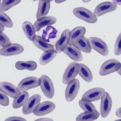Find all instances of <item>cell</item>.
<instances>
[{"label":"cell","instance_id":"6da1fadb","mask_svg":"<svg viewBox=\"0 0 121 121\" xmlns=\"http://www.w3.org/2000/svg\"><path fill=\"white\" fill-rule=\"evenodd\" d=\"M73 14L77 18L90 24L96 23L97 17L94 13L83 7H76L73 10Z\"/></svg>","mask_w":121,"mask_h":121},{"label":"cell","instance_id":"7a4b0ae2","mask_svg":"<svg viewBox=\"0 0 121 121\" xmlns=\"http://www.w3.org/2000/svg\"><path fill=\"white\" fill-rule=\"evenodd\" d=\"M121 66V63L119 60L112 59L104 62L101 65L99 71V74L101 76H105L117 72Z\"/></svg>","mask_w":121,"mask_h":121},{"label":"cell","instance_id":"3957f363","mask_svg":"<svg viewBox=\"0 0 121 121\" xmlns=\"http://www.w3.org/2000/svg\"><path fill=\"white\" fill-rule=\"evenodd\" d=\"M41 80L40 88L45 96L49 99L54 96L55 90L54 86L50 78L47 75L43 74L40 78Z\"/></svg>","mask_w":121,"mask_h":121},{"label":"cell","instance_id":"277c9868","mask_svg":"<svg viewBox=\"0 0 121 121\" xmlns=\"http://www.w3.org/2000/svg\"><path fill=\"white\" fill-rule=\"evenodd\" d=\"M80 64L73 62L68 65L64 72L62 78V82L65 85L75 79L79 71Z\"/></svg>","mask_w":121,"mask_h":121},{"label":"cell","instance_id":"5b68a950","mask_svg":"<svg viewBox=\"0 0 121 121\" xmlns=\"http://www.w3.org/2000/svg\"><path fill=\"white\" fill-rule=\"evenodd\" d=\"M92 49L101 55L106 56L109 54V51L107 44L99 38L92 37L89 38Z\"/></svg>","mask_w":121,"mask_h":121},{"label":"cell","instance_id":"8992f818","mask_svg":"<svg viewBox=\"0 0 121 121\" xmlns=\"http://www.w3.org/2000/svg\"><path fill=\"white\" fill-rule=\"evenodd\" d=\"M80 88V82L75 79L67 84L65 91V97L68 102L73 101L77 96Z\"/></svg>","mask_w":121,"mask_h":121},{"label":"cell","instance_id":"52a82bcc","mask_svg":"<svg viewBox=\"0 0 121 121\" xmlns=\"http://www.w3.org/2000/svg\"><path fill=\"white\" fill-rule=\"evenodd\" d=\"M41 80L40 78L34 76L26 78L19 82L17 87L21 92L27 91V90L37 88L40 86Z\"/></svg>","mask_w":121,"mask_h":121},{"label":"cell","instance_id":"ba28073f","mask_svg":"<svg viewBox=\"0 0 121 121\" xmlns=\"http://www.w3.org/2000/svg\"><path fill=\"white\" fill-rule=\"evenodd\" d=\"M112 107V99L110 94L106 92L101 99L100 114L101 117L105 118L108 116Z\"/></svg>","mask_w":121,"mask_h":121},{"label":"cell","instance_id":"9c48e42d","mask_svg":"<svg viewBox=\"0 0 121 121\" xmlns=\"http://www.w3.org/2000/svg\"><path fill=\"white\" fill-rule=\"evenodd\" d=\"M105 93L103 88H93L86 91L82 95V99L92 102L101 99Z\"/></svg>","mask_w":121,"mask_h":121},{"label":"cell","instance_id":"30bf717a","mask_svg":"<svg viewBox=\"0 0 121 121\" xmlns=\"http://www.w3.org/2000/svg\"><path fill=\"white\" fill-rule=\"evenodd\" d=\"M56 105L50 101H45L40 103L34 111V115L37 116H44L49 114L54 110Z\"/></svg>","mask_w":121,"mask_h":121},{"label":"cell","instance_id":"8fae6325","mask_svg":"<svg viewBox=\"0 0 121 121\" xmlns=\"http://www.w3.org/2000/svg\"><path fill=\"white\" fill-rule=\"evenodd\" d=\"M117 5L113 2L106 1L99 4L96 7L94 13L97 17L115 11L117 9Z\"/></svg>","mask_w":121,"mask_h":121},{"label":"cell","instance_id":"7c38bea8","mask_svg":"<svg viewBox=\"0 0 121 121\" xmlns=\"http://www.w3.org/2000/svg\"><path fill=\"white\" fill-rule=\"evenodd\" d=\"M41 99L39 95L35 94L29 98L22 109V112L25 115H29L33 113Z\"/></svg>","mask_w":121,"mask_h":121},{"label":"cell","instance_id":"4fadbf2b","mask_svg":"<svg viewBox=\"0 0 121 121\" xmlns=\"http://www.w3.org/2000/svg\"><path fill=\"white\" fill-rule=\"evenodd\" d=\"M0 90L7 96L14 99L18 97L21 93L18 87L11 83L6 82H0Z\"/></svg>","mask_w":121,"mask_h":121},{"label":"cell","instance_id":"5bb4252c","mask_svg":"<svg viewBox=\"0 0 121 121\" xmlns=\"http://www.w3.org/2000/svg\"><path fill=\"white\" fill-rule=\"evenodd\" d=\"M71 31L69 29H66L62 33L60 38L56 43V50L58 53L64 51L70 41Z\"/></svg>","mask_w":121,"mask_h":121},{"label":"cell","instance_id":"9a60e30c","mask_svg":"<svg viewBox=\"0 0 121 121\" xmlns=\"http://www.w3.org/2000/svg\"><path fill=\"white\" fill-rule=\"evenodd\" d=\"M24 51L23 46L19 44L13 43L9 46L2 48L0 51V55L4 56L16 55Z\"/></svg>","mask_w":121,"mask_h":121},{"label":"cell","instance_id":"2e32d148","mask_svg":"<svg viewBox=\"0 0 121 121\" xmlns=\"http://www.w3.org/2000/svg\"><path fill=\"white\" fill-rule=\"evenodd\" d=\"M71 44L78 49L86 53H90L92 51V48L89 39L85 36H82L71 43Z\"/></svg>","mask_w":121,"mask_h":121},{"label":"cell","instance_id":"e0dca14e","mask_svg":"<svg viewBox=\"0 0 121 121\" xmlns=\"http://www.w3.org/2000/svg\"><path fill=\"white\" fill-rule=\"evenodd\" d=\"M57 19L53 16H48L37 19L34 26L36 32H38L45 26H49L56 23Z\"/></svg>","mask_w":121,"mask_h":121},{"label":"cell","instance_id":"ac0fdd59","mask_svg":"<svg viewBox=\"0 0 121 121\" xmlns=\"http://www.w3.org/2000/svg\"><path fill=\"white\" fill-rule=\"evenodd\" d=\"M63 52L71 60L75 61H82L83 60V56L81 51L71 44H69Z\"/></svg>","mask_w":121,"mask_h":121},{"label":"cell","instance_id":"d6986e66","mask_svg":"<svg viewBox=\"0 0 121 121\" xmlns=\"http://www.w3.org/2000/svg\"><path fill=\"white\" fill-rule=\"evenodd\" d=\"M52 0H39L38 7L36 17L37 19L46 16L49 12Z\"/></svg>","mask_w":121,"mask_h":121},{"label":"cell","instance_id":"ffe728a7","mask_svg":"<svg viewBox=\"0 0 121 121\" xmlns=\"http://www.w3.org/2000/svg\"><path fill=\"white\" fill-rule=\"evenodd\" d=\"M32 42L37 48L44 52L55 49L53 45L47 43L40 36L36 35L34 38Z\"/></svg>","mask_w":121,"mask_h":121},{"label":"cell","instance_id":"44dd1931","mask_svg":"<svg viewBox=\"0 0 121 121\" xmlns=\"http://www.w3.org/2000/svg\"><path fill=\"white\" fill-rule=\"evenodd\" d=\"M38 65L36 62L33 60L27 61H19L16 63L15 67L17 70H27L33 71L36 70Z\"/></svg>","mask_w":121,"mask_h":121},{"label":"cell","instance_id":"7402d4cb","mask_svg":"<svg viewBox=\"0 0 121 121\" xmlns=\"http://www.w3.org/2000/svg\"><path fill=\"white\" fill-rule=\"evenodd\" d=\"M29 98V95L27 91L21 92L20 95L14 99L12 107L14 109H18L24 106Z\"/></svg>","mask_w":121,"mask_h":121},{"label":"cell","instance_id":"603a6c76","mask_svg":"<svg viewBox=\"0 0 121 121\" xmlns=\"http://www.w3.org/2000/svg\"><path fill=\"white\" fill-rule=\"evenodd\" d=\"M22 28L27 39L32 41L35 37L36 36L34 25L30 22L26 21L22 24Z\"/></svg>","mask_w":121,"mask_h":121},{"label":"cell","instance_id":"cb8c5ba5","mask_svg":"<svg viewBox=\"0 0 121 121\" xmlns=\"http://www.w3.org/2000/svg\"><path fill=\"white\" fill-rule=\"evenodd\" d=\"M78 74L84 80L87 82H91L93 81L92 72L90 68L85 64H80Z\"/></svg>","mask_w":121,"mask_h":121},{"label":"cell","instance_id":"d4e9b609","mask_svg":"<svg viewBox=\"0 0 121 121\" xmlns=\"http://www.w3.org/2000/svg\"><path fill=\"white\" fill-rule=\"evenodd\" d=\"M57 53L56 49L44 52L40 57V64L45 65L49 63L55 58Z\"/></svg>","mask_w":121,"mask_h":121},{"label":"cell","instance_id":"484cf974","mask_svg":"<svg viewBox=\"0 0 121 121\" xmlns=\"http://www.w3.org/2000/svg\"><path fill=\"white\" fill-rule=\"evenodd\" d=\"M100 113L97 112L91 113L84 112L77 117L76 121H94L98 119L100 116Z\"/></svg>","mask_w":121,"mask_h":121},{"label":"cell","instance_id":"4316f807","mask_svg":"<svg viewBox=\"0 0 121 121\" xmlns=\"http://www.w3.org/2000/svg\"><path fill=\"white\" fill-rule=\"evenodd\" d=\"M86 32V29L83 26H78L73 29L71 31L70 41L69 44H71L81 37L84 36Z\"/></svg>","mask_w":121,"mask_h":121},{"label":"cell","instance_id":"83f0119b","mask_svg":"<svg viewBox=\"0 0 121 121\" xmlns=\"http://www.w3.org/2000/svg\"><path fill=\"white\" fill-rule=\"evenodd\" d=\"M21 0H4L0 4V13L8 11L10 9L18 5L21 2Z\"/></svg>","mask_w":121,"mask_h":121},{"label":"cell","instance_id":"f1b7e54d","mask_svg":"<svg viewBox=\"0 0 121 121\" xmlns=\"http://www.w3.org/2000/svg\"><path fill=\"white\" fill-rule=\"evenodd\" d=\"M57 33L56 29L53 27L49 26L43 31L42 38L46 42H49L50 39H54L56 37Z\"/></svg>","mask_w":121,"mask_h":121},{"label":"cell","instance_id":"f546056e","mask_svg":"<svg viewBox=\"0 0 121 121\" xmlns=\"http://www.w3.org/2000/svg\"><path fill=\"white\" fill-rule=\"evenodd\" d=\"M79 105L84 112L93 113L97 111L94 104L90 101L81 99L79 101Z\"/></svg>","mask_w":121,"mask_h":121},{"label":"cell","instance_id":"4dcf8cb0","mask_svg":"<svg viewBox=\"0 0 121 121\" xmlns=\"http://www.w3.org/2000/svg\"><path fill=\"white\" fill-rule=\"evenodd\" d=\"M0 24L7 28H10L13 27V21L10 17L5 13H0Z\"/></svg>","mask_w":121,"mask_h":121},{"label":"cell","instance_id":"1f68e13d","mask_svg":"<svg viewBox=\"0 0 121 121\" xmlns=\"http://www.w3.org/2000/svg\"><path fill=\"white\" fill-rule=\"evenodd\" d=\"M0 44L3 48L9 46L11 44V42L8 37L3 33L0 34Z\"/></svg>","mask_w":121,"mask_h":121},{"label":"cell","instance_id":"d6a6232c","mask_svg":"<svg viewBox=\"0 0 121 121\" xmlns=\"http://www.w3.org/2000/svg\"><path fill=\"white\" fill-rule=\"evenodd\" d=\"M114 52L116 55L119 56L121 54V32L119 34L116 40Z\"/></svg>","mask_w":121,"mask_h":121},{"label":"cell","instance_id":"836d02e7","mask_svg":"<svg viewBox=\"0 0 121 121\" xmlns=\"http://www.w3.org/2000/svg\"><path fill=\"white\" fill-rule=\"evenodd\" d=\"M9 100L7 95L0 91V104L4 107H6L9 105Z\"/></svg>","mask_w":121,"mask_h":121},{"label":"cell","instance_id":"e575fe53","mask_svg":"<svg viewBox=\"0 0 121 121\" xmlns=\"http://www.w3.org/2000/svg\"><path fill=\"white\" fill-rule=\"evenodd\" d=\"M4 121H27L26 119L19 117H11L5 119Z\"/></svg>","mask_w":121,"mask_h":121},{"label":"cell","instance_id":"d590c367","mask_svg":"<svg viewBox=\"0 0 121 121\" xmlns=\"http://www.w3.org/2000/svg\"><path fill=\"white\" fill-rule=\"evenodd\" d=\"M34 121H54L52 119L49 118H43L37 119Z\"/></svg>","mask_w":121,"mask_h":121},{"label":"cell","instance_id":"8d00e7d4","mask_svg":"<svg viewBox=\"0 0 121 121\" xmlns=\"http://www.w3.org/2000/svg\"><path fill=\"white\" fill-rule=\"evenodd\" d=\"M115 115L117 117L121 118V107L116 110Z\"/></svg>","mask_w":121,"mask_h":121},{"label":"cell","instance_id":"74e56055","mask_svg":"<svg viewBox=\"0 0 121 121\" xmlns=\"http://www.w3.org/2000/svg\"><path fill=\"white\" fill-rule=\"evenodd\" d=\"M112 2L116 4L117 5H121V0H113Z\"/></svg>","mask_w":121,"mask_h":121},{"label":"cell","instance_id":"f35d334b","mask_svg":"<svg viewBox=\"0 0 121 121\" xmlns=\"http://www.w3.org/2000/svg\"><path fill=\"white\" fill-rule=\"evenodd\" d=\"M5 28V26L3 25L0 24V33H3V32Z\"/></svg>","mask_w":121,"mask_h":121},{"label":"cell","instance_id":"ab89813d","mask_svg":"<svg viewBox=\"0 0 121 121\" xmlns=\"http://www.w3.org/2000/svg\"><path fill=\"white\" fill-rule=\"evenodd\" d=\"M66 0H55V3H56L57 4H61L62 3H63V2H65Z\"/></svg>","mask_w":121,"mask_h":121},{"label":"cell","instance_id":"60d3db41","mask_svg":"<svg viewBox=\"0 0 121 121\" xmlns=\"http://www.w3.org/2000/svg\"><path fill=\"white\" fill-rule=\"evenodd\" d=\"M117 72L119 75H120V76H121V66L119 70H118Z\"/></svg>","mask_w":121,"mask_h":121},{"label":"cell","instance_id":"b9f144b4","mask_svg":"<svg viewBox=\"0 0 121 121\" xmlns=\"http://www.w3.org/2000/svg\"><path fill=\"white\" fill-rule=\"evenodd\" d=\"M91 1V0H82V2H83L84 3H88Z\"/></svg>","mask_w":121,"mask_h":121},{"label":"cell","instance_id":"7bdbcfd3","mask_svg":"<svg viewBox=\"0 0 121 121\" xmlns=\"http://www.w3.org/2000/svg\"><path fill=\"white\" fill-rule=\"evenodd\" d=\"M121 121V119H118V120H115V121Z\"/></svg>","mask_w":121,"mask_h":121}]
</instances>
